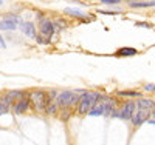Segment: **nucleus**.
Listing matches in <instances>:
<instances>
[{"label": "nucleus", "instance_id": "nucleus-11", "mask_svg": "<svg viewBox=\"0 0 155 145\" xmlns=\"http://www.w3.org/2000/svg\"><path fill=\"white\" fill-rule=\"evenodd\" d=\"M129 5H130V8H150L155 6V0H150V2H130Z\"/></svg>", "mask_w": 155, "mask_h": 145}, {"label": "nucleus", "instance_id": "nucleus-19", "mask_svg": "<svg viewBox=\"0 0 155 145\" xmlns=\"http://www.w3.org/2000/svg\"><path fill=\"white\" fill-rule=\"evenodd\" d=\"M144 90H146V91H155V85H152V84H147V85L144 87Z\"/></svg>", "mask_w": 155, "mask_h": 145}, {"label": "nucleus", "instance_id": "nucleus-7", "mask_svg": "<svg viewBox=\"0 0 155 145\" xmlns=\"http://www.w3.org/2000/svg\"><path fill=\"white\" fill-rule=\"evenodd\" d=\"M39 28H41V34L47 39L51 37V34H53L54 31V25L51 23V20L48 19H41V25H39Z\"/></svg>", "mask_w": 155, "mask_h": 145}, {"label": "nucleus", "instance_id": "nucleus-17", "mask_svg": "<svg viewBox=\"0 0 155 145\" xmlns=\"http://www.w3.org/2000/svg\"><path fill=\"white\" fill-rule=\"evenodd\" d=\"M34 39H36V40H37V42H39V43H42V45H44V43H47V42H48V40H45V37H44V36H36V37H34Z\"/></svg>", "mask_w": 155, "mask_h": 145}, {"label": "nucleus", "instance_id": "nucleus-20", "mask_svg": "<svg viewBox=\"0 0 155 145\" xmlns=\"http://www.w3.org/2000/svg\"><path fill=\"white\" fill-rule=\"evenodd\" d=\"M0 48H6V43L3 42V37L0 36Z\"/></svg>", "mask_w": 155, "mask_h": 145}, {"label": "nucleus", "instance_id": "nucleus-14", "mask_svg": "<svg viewBox=\"0 0 155 145\" xmlns=\"http://www.w3.org/2000/svg\"><path fill=\"white\" fill-rule=\"evenodd\" d=\"M118 96H123V97H140L141 94L138 91H118Z\"/></svg>", "mask_w": 155, "mask_h": 145}, {"label": "nucleus", "instance_id": "nucleus-9", "mask_svg": "<svg viewBox=\"0 0 155 145\" xmlns=\"http://www.w3.org/2000/svg\"><path fill=\"white\" fill-rule=\"evenodd\" d=\"M20 30H22V33L23 34H27L28 37H36L37 34H36V28H34V23H31V22H22L20 23Z\"/></svg>", "mask_w": 155, "mask_h": 145}, {"label": "nucleus", "instance_id": "nucleus-16", "mask_svg": "<svg viewBox=\"0 0 155 145\" xmlns=\"http://www.w3.org/2000/svg\"><path fill=\"white\" fill-rule=\"evenodd\" d=\"M101 3H106V5H116V3H121V0H101Z\"/></svg>", "mask_w": 155, "mask_h": 145}, {"label": "nucleus", "instance_id": "nucleus-3", "mask_svg": "<svg viewBox=\"0 0 155 145\" xmlns=\"http://www.w3.org/2000/svg\"><path fill=\"white\" fill-rule=\"evenodd\" d=\"M30 100L33 102V105L36 107L37 111H45L47 105L50 103V97L45 91H31L30 93Z\"/></svg>", "mask_w": 155, "mask_h": 145}, {"label": "nucleus", "instance_id": "nucleus-21", "mask_svg": "<svg viewBox=\"0 0 155 145\" xmlns=\"http://www.w3.org/2000/svg\"><path fill=\"white\" fill-rule=\"evenodd\" d=\"M137 25H138V26H146V28H149V25H147V23H141V22H138Z\"/></svg>", "mask_w": 155, "mask_h": 145}, {"label": "nucleus", "instance_id": "nucleus-13", "mask_svg": "<svg viewBox=\"0 0 155 145\" xmlns=\"http://www.w3.org/2000/svg\"><path fill=\"white\" fill-rule=\"evenodd\" d=\"M65 14H70V16H74V17H84V16H87L85 12H82L81 9H76V8H65Z\"/></svg>", "mask_w": 155, "mask_h": 145}, {"label": "nucleus", "instance_id": "nucleus-6", "mask_svg": "<svg viewBox=\"0 0 155 145\" xmlns=\"http://www.w3.org/2000/svg\"><path fill=\"white\" fill-rule=\"evenodd\" d=\"M149 119V110H144V108H140L138 111H135V114L132 116V124L135 127H140L141 124H144L146 121Z\"/></svg>", "mask_w": 155, "mask_h": 145}, {"label": "nucleus", "instance_id": "nucleus-4", "mask_svg": "<svg viewBox=\"0 0 155 145\" xmlns=\"http://www.w3.org/2000/svg\"><path fill=\"white\" fill-rule=\"evenodd\" d=\"M135 111H137V103H134V102H126L118 111L113 113V116L121 117V119H124V121H130L132 116L135 114Z\"/></svg>", "mask_w": 155, "mask_h": 145}, {"label": "nucleus", "instance_id": "nucleus-22", "mask_svg": "<svg viewBox=\"0 0 155 145\" xmlns=\"http://www.w3.org/2000/svg\"><path fill=\"white\" fill-rule=\"evenodd\" d=\"M149 122H150V124H153V125H155V119H152V121H149Z\"/></svg>", "mask_w": 155, "mask_h": 145}, {"label": "nucleus", "instance_id": "nucleus-15", "mask_svg": "<svg viewBox=\"0 0 155 145\" xmlns=\"http://www.w3.org/2000/svg\"><path fill=\"white\" fill-rule=\"evenodd\" d=\"M9 111V107H8V105H5L3 102H0V116H2V114H6Z\"/></svg>", "mask_w": 155, "mask_h": 145}, {"label": "nucleus", "instance_id": "nucleus-8", "mask_svg": "<svg viewBox=\"0 0 155 145\" xmlns=\"http://www.w3.org/2000/svg\"><path fill=\"white\" fill-rule=\"evenodd\" d=\"M30 102H31V100L25 99V97H22L20 100H17L16 105H14V114H16V116H20L22 113H25V111L28 110V107H30Z\"/></svg>", "mask_w": 155, "mask_h": 145}, {"label": "nucleus", "instance_id": "nucleus-2", "mask_svg": "<svg viewBox=\"0 0 155 145\" xmlns=\"http://www.w3.org/2000/svg\"><path fill=\"white\" fill-rule=\"evenodd\" d=\"M78 102H79V96H78L76 91L65 90V91H62V93H58V96H56V103L62 108H68Z\"/></svg>", "mask_w": 155, "mask_h": 145}, {"label": "nucleus", "instance_id": "nucleus-1", "mask_svg": "<svg viewBox=\"0 0 155 145\" xmlns=\"http://www.w3.org/2000/svg\"><path fill=\"white\" fill-rule=\"evenodd\" d=\"M102 97V94L99 93H93V91H82V96L79 97V113L81 114H85L90 111V108Z\"/></svg>", "mask_w": 155, "mask_h": 145}, {"label": "nucleus", "instance_id": "nucleus-18", "mask_svg": "<svg viewBox=\"0 0 155 145\" xmlns=\"http://www.w3.org/2000/svg\"><path fill=\"white\" fill-rule=\"evenodd\" d=\"M56 96H58V91H54V90L48 91V97H50V99H54Z\"/></svg>", "mask_w": 155, "mask_h": 145}, {"label": "nucleus", "instance_id": "nucleus-24", "mask_svg": "<svg viewBox=\"0 0 155 145\" xmlns=\"http://www.w3.org/2000/svg\"><path fill=\"white\" fill-rule=\"evenodd\" d=\"M2 3H3V0H0V5H2Z\"/></svg>", "mask_w": 155, "mask_h": 145}, {"label": "nucleus", "instance_id": "nucleus-5", "mask_svg": "<svg viewBox=\"0 0 155 145\" xmlns=\"http://www.w3.org/2000/svg\"><path fill=\"white\" fill-rule=\"evenodd\" d=\"M22 23V19L11 14V16H6L3 20H0V31H14L17 28V25Z\"/></svg>", "mask_w": 155, "mask_h": 145}, {"label": "nucleus", "instance_id": "nucleus-10", "mask_svg": "<svg viewBox=\"0 0 155 145\" xmlns=\"http://www.w3.org/2000/svg\"><path fill=\"white\" fill-rule=\"evenodd\" d=\"M155 107V102L150 99H140L137 102V108H144V110H150Z\"/></svg>", "mask_w": 155, "mask_h": 145}, {"label": "nucleus", "instance_id": "nucleus-12", "mask_svg": "<svg viewBox=\"0 0 155 145\" xmlns=\"http://www.w3.org/2000/svg\"><path fill=\"white\" fill-rule=\"evenodd\" d=\"M116 52H118V56H135L138 51H137L135 48H127V46H124V48H120Z\"/></svg>", "mask_w": 155, "mask_h": 145}, {"label": "nucleus", "instance_id": "nucleus-23", "mask_svg": "<svg viewBox=\"0 0 155 145\" xmlns=\"http://www.w3.org/2000/svg\"><path fill=\"white\" fill-rule=\"evenodd\" d=\"M153 117H155V107H153Z\"/></svg>", "mask_w": 155, "mask_h": 145}]
</instances>
